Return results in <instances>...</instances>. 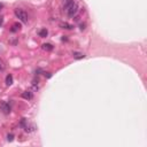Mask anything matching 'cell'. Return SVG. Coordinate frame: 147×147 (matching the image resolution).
<instances>
[{
  "label": "cell",
  "mask_w": 147,
  "mask_h": 147,
  "mask_svg": "<svg viewBox=\"0 0 147 147\" xmlns=\"http://www.w3.org/2000/svg\"><path fill=\"white\" fill-rule=\"evenodd\" d=\"M6 69V64H5V62H4L1 59H0V71H4Z\"/></svg>",
  "instance_id": "12"
},
{
  "label": "cell",
  "mask_w": 147,
  "mask_h": 147,
  "mask_svg": "<svg viewBox=\"0 0 147 147\" xmlns=\"http://www.w3.org/2000/svg\"><path fill=\"white\" fill-rule=\"evenodd\" d=\"M52 76V75H51V72H45V77H47V78H49V77Z\"/></svg>",
  "instance_id": "14"
},
{
  "label": "cell",
  "mask_w": 147,
  "mask_h": 147,
  "mask_svg": "<svg viewBox=\"0 0 147 147\" xmlns=\"http://www.w3.org/2000/svg\"><path fill=\"white\" fill-rule=\"evenodd\" d=\"M21 30V25L19 24V23H15V24H13V27H12L11 31L12 32H17V31Z\"/></svg>",
  "instance_id": "8"
},
{
  "label": "cell",
  "mask_w": 147,
  "mask_h": 147,
  "mask_svg": "<svg viewBox=\"0 0 147 147\" xmlns=\"http://www.w3.org/2000/svg\"><path fill=\"white\" fill-rule=\"evenodd\" d=\"M60 27L62 28V29H67V30H71V29H72V25L71 24H69V23H61L60 24Z\"/></svg>",
  "instance_id": "10"
},
{
  "label": "cell",
  "mask_w": 147,
  "mask_h": 147,
  "mask_svg": "<svg viewBox=\"0 0 147 147\" xmlns=\"http://www.w3.org/2000/svg\"><path fill=\"white\" fill-rule=\"evenodd\" d=\"M0 110H1V113H4L5 115H8L9 113L12 112L11 104H9V102H6V101L1 102V105H0Z\"/></svg>",
  "instance_id": "4"
},
{
  "label": "cell",
  "mask_w": 147,
  "mask_h": 147,
  "mask_svg": "<svg viewBox=\"0 0 147 147\" xmlns=\"http://www.w3.org/2000/svg\"><path fill=\"white\" fill-rule=\"evenodd\" d=\"M62 3H63V8H64L68 16L72 17L78 13L79 7H78V4L75 0H62Z\"/></svg>",
  "instance_id": "1"
},
{
  "label": "cell",
  "mask_w": 147,
  "mask_h": 147,
  "mask_svg": "<svg viewBox=\"0 0 147 147\" xmlns=\"http://www.w3.org/2000/svg\"><path fill=\"white\" fill-rule=\"evenodd\" d=\"M20 125L24 129L25 132H32V131L36 129V126L33 125V124H30V123L28 122V120H25V118H22Z\"/></svg>",
  "instance_id": "3"
},
{
  "label": "cell",
  "mask_w": 147,
  "mask_h": 147,
  "mask_svg": "<svg viewBox=\"0 0 147 147\" xmlns=\"http://www.w3.org/2000/svg\"><path fill=\"white\" fill-rule=\"evenodd\" d=\"M3 7H4V6L1 5V4H0V11H1V9H3Z\"/></svg>",
  "instance_id": "16"
},
{
  "label": "cell",
  "mask_w": 147,
  "mask_h": 147,
  "mask_svg": "<svg viewBox=\"0 0 147 147\" xmlns=\"http://www.w3.org/2000/svg\"><path fill=\"white\" fill-rule=\"evenodd\" d=\"M14 14H15V16H16L21 22H23V23H28L29 17H28V14L25 13V11H23L22 8H16L15 11H14Z\"/></svg>",
  "instance_id": "2"
},
{
  "label": "cell",
  "mask_w": 147,
  "mask_h": 147,
  "mask_svg": "<svg viewBox=\"0 0 147 147\" xmlns=\"http://www.w3.org/2000/svg\"><path fill=\"white\" fill-rule=\"evenodd\" d=\"M41 47H43V49L48 51V52H51V51H53V49H54V46H53L52 44H48V43L43 44V45H41Z\"/></svg>",
  "instance_id": "6"
},
{
  "label": "cell",
  "mask_w": 147,
  "mask_h": 147,
  "mask_svg": "<svg viewBox=\"0 0 147 147\" xmlns=\"http://www.w3.org/2000/svg\"><path fill=\"white\" fill-rule=\"evenodd\" d=\"M22 98L25 99V100H31L33 98V93L31 91H25V92L22 93Z\"/></svg>",
  "instance_id": "5"
},
{
  "label": "cell",
  "mask_w": 147,
  "mask_h": 147,
  "mask_svg": "<svg viewBox=\"0 0 147 147\" xmlns=\"http://www.w3.org/2000/svg\"><path fill=\"white\" fill-rule=\"evenodd\" d=\"M3 22H4L3 17H0V27H1V25H3Z\"/></svg>",
  "instance_id": "15"
},
{
  "label": "cell",
  "mask_w": 147,
  "mask_h": 147,
  "mask_svg": "<svg viewBox=\"0 0 147 147\" xmlns=\"http://www.w3.org/2000/svg\"><path fill=\"white\" fill-rule=\"evenodd\" d=\"M47 35H48V31H47V29H41V30L39 31V36H40L41 38H45V37H47Z\"/></svg>",
  "instance_id": "11"
},
{
  "label": "cell",
  "mask_w": 147,
  "mask_h": 147,
  "mask_svg": "<svg viewBox=\"0 0 147 147\" xmlns=\"http://www.w3.org/2000/svg\"><path fill=\"white\" fill-rule=\"evenodd\" d=\"M72 56L75 57V59H77V60H79V59L85 57V54H83V53H78V52H74L72 53Z\"/></svg>",
  "instance_id": "9"
},
{
  "label": "cell",
  "mask_w": 147,
  "mask_h": 147,
  "mask_svg": "<svg viewBox=\"0 0 147 147\" xmlns=\"http://www.w3.org/2000/svg\"><path fill=\"white\" fill-rule=\"evenodd\" d=\"M7 140H8V141H13L14 140V134L13 133L8 134V136H7Z\"/></svg>",
  "instance_id": "13"
},
{
  "label": "cell",
  "mask_w": 147,
  "mask_h": 147,
  "mask_svg": "<svg viewBox=\"0 0 147 147\" xmlns=\"http://www.w3.org/2000/svg\"><path fill=\"white\" fill-rule=\"evenodd\" d=\"M12 84H13V76L9 74V75H7V76H6V85L11 86Z\"/></svg>",
  "instance_id": "7"
}]
</instances>
